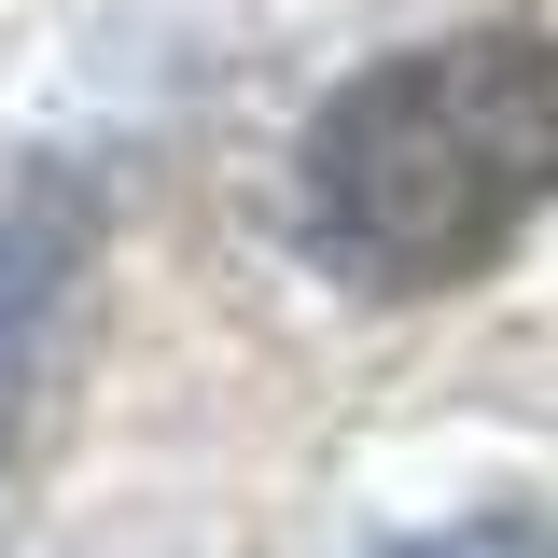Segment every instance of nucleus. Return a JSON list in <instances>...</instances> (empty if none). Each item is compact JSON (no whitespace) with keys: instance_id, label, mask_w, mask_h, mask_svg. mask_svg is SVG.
Masks as SVG:
<instances>
[{"instance_id":"nucleus-1","label":"nucleus","mask_w":558,"mask_h":558,"mask_svg":"<svg viewBox=\"0 0 558 558\" xmlns=\"http://www.w3.org/2000/svg\"><path fill=\"white\" fill-rule=\"evenodd\" d=\"M558 209V43L447 28L363 57L293 126V252L363 307L475 293Z\"/></svg>"},{"instance_id":"nucleus-2","label":"nucleus","mask_w":558,"mask_h":558,"mask_svg":"<svg viewBox=\"0 0 558 558\" xmlns=\"http://www.w3.org/2000/svg\"><path fill=\"white\" fill-rule=\"evenodd\" d=\"M377 558H558V517H531V502H488V517H447V531H391Z\"/></svg>"}]
</instances>
